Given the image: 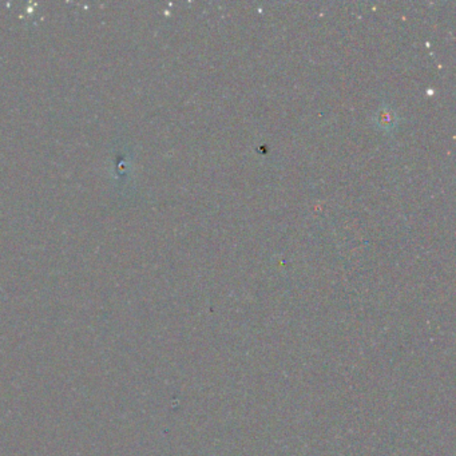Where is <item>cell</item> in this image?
<instances>
[{
  "mask_svg": "<svg viewBox=\"0 0 456 456\" xmlns=\"http://www.w3.org/2000/svg\"><path fill=\"white\" fill-rule=\"evenodd\" d=\"M397 115L393 112L391 107H387V106H383L378 113L375 114V124L376 126L379 127L383 131H392L393 128L397 125Z\"/></svg>",
  "mask_w": 456,
  "mask_h": 456,
  "instance_id": "1",
  "label": "cell"
}]
</instances>
